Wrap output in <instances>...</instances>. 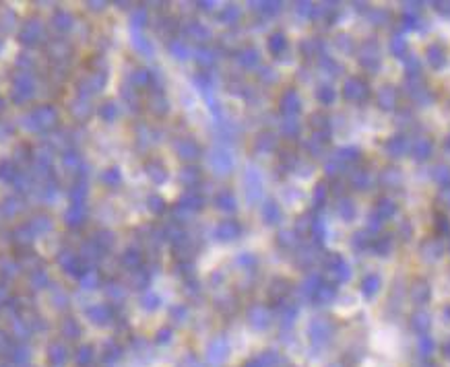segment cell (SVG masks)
<instances>
[{
  "instance_id": "ffe728a7",
  "label": "cell",
  "mask_w": 450,
  "mask_h": 367,
  "mask_svg": "<svg viewBox=\"0 0 450 367\" xmlns=\"http://www.w3.org/2000/svg\"><path fill=\"white\" fill-rule=\"evenodd\" d=\"M351 246L356 250H368V246H372V239H370V233L366 229L356 231L351 238Z\"/></svg>"
},
{
  "instance_id": "4fadbf2b",
  "label": "cell",
  "mask_w": 450,
  "mask_h": 367,
  "mask_svg": "<svg viewBox=\"0 0 450 367\" xmlns=\"http://www.w3.org/2000/svg\"><path fill=\"white\" fill-rule=\"evenodd\" d=\"M372 250L376 252L378 256H388L393 252V238L391 235H380L372 241Z\"/></svg>"
},
{
  "instance_id": "5bb4252c",
  "label": "cell",
  "mask_w": 450,
  "mask_h": 367,
  "mask_svg": "<svg viewBox=\"0 0 450 367\" xmlns=\"http://www.w3.org/2000/svg\"><path fill=\"white\" fill-rule=\"evenodd\" d=\"M430 155H431V143L428 138H417L413 143V157L417 161H426Z\"/></svg>"
},
{
  "instance_id": "44dd1931",
  "label": "cell",
  "mask_w": 450,
  "mask_h": 367,
  "mask_svg": "<svg viewBox=\"0 0 450 367\" xmlns=\"http://www.w3.org/2000/svg\"><path fill=\"white\" fill-rule=\"evenodd\" d=\"M434 340H431L430 336H426V334H421L419 336V340H417V351H419V355L421 357H430L431 353H434Z\"/></svg>"
},
{
  "instance_id": "4316f807",
  "label": "cell",
  "mask_w": 450,
  "mask_h": 367,
  "mask_svg": "<svg viewBox=\"0 0 450 367\" xmlns=\"http://www.w3.org/2000/svg\"><path fill=\"white\" fill-rule=\"evenodd\" d=\"M337 43H339V48L345 52V54H351L353 52V39H351V36H347V33H341L339 37H337Z\"/></svg>"
},
{
  "instance_id": "5b68a950",
  "label": "cell",
  "mask_w": 450,
  "mask_h": 367,
  "mask_svg": "<svg viewBox=\"0 0 450 367\" xmlns=\"http://www.w3.org/2000/svg\"><path fill=\"white\" fill-rule=\"evenodd\" d=\"M376 101H378V108L384 110V111H393L396 108V101H399V93L393 85H382L380 91L376 95Z\"/></svg>"
},
{
  "instance_id": "8992f818",
  "label": "cell",
  "mask_w": 450,
  "mask_h": 367,
  "mask_svg": "<svg viewBox=\"0 0 450 367\" xmlns=\"http://www.w3.org/2000/svg\"><path fill=\"white\" fill-rule=\"evenodd\" d=\"M384 151L391 159H401L409 151V143H407V138L403 134H394L384 143Z\"/></svg>"
},
{
  "instance_id": "603a6c76",
  "label": "cell",
  "mask_w": 450,
  "mask_h": 367,
  "mask_svg": "<svg viewBox=\"0 0 450 367\" xmlns=\"http://www.w3.org/2000/svg\"><path fill=\"white\" fill-rule=\"evenodd\" d=\"M428 58H430V62L434 68H440L444 64V56H442V50H440L438 46H430L428 48Z\"/></svg>"
},
{
  "instance_id": "f1b7e54d",
  "label": "cell",
  "mask_w": 450,
  "mask_h": 367,
  "mask_svg": "<svg viewBox=\"0 0 450 367\" xmlns=\"http://www.w3.org/2000/svg\"><path fill=\"white\" fill-rule=\"evenodd\" d=\"M403 27L405 29H415V27H417V15L403 13Z\"/></svg>"
},
{
  "instance_id": "ac0fdd59",
  "label": "cell",
  "mask_w": 450,
  "mask_h": 367,
  "mask_svg": "<svg viewBox=\"0 0 450 367\" xmlns=\"http://www.w3.org/2000/svg\"><path fill=\"white\" fill-rule=\"evenodd\" d=\"M407 50H409V46H407V39L401 36V33H394V36L391 37V52H393V56L405 58L407 56Z\"/></svg>"
},
{
  "instance_id": "484cf974",
  "label": "cell",
  "mask_w": 450,
  "mask_h": 367,
  "mask_svg": "<svg viewBox=\"0 0 450 367\" xmlns=\"http://www.w3.org/2000/svg\"><path fill=\"white\" fill-rule=\"evenodd\" d=\"M434 180L438 184H442V186H448L450 184V169L444 167V165H438V167L434 169Z\"/></svg>"
},
{
  "instance_id": "7c38bea8",
  "label": "cell",
  "mask_w": 450,
  "mask_h": 367,
  "mask_svg": "<svg viewBox=\"0 0 450 367\" xmlns=\"http://www.w3.org/2000/svg\"><path fill=\"white\" fill-rule=\"evenodd\" d=\"M335 297H337V287L335 285H328V283H322L318 287V291H316V301L320 305H328L331 301H335Z\"/></svg>"
},
{
  "instance_id": "cb8c5ba5",
  "label": "cell",
  "mask_w": 450,
  "mask_h": 367,
  "mask_svg": "<svg viewBox=\"0 0 450 367\" xmlns=\"http://www.w3.org/2000/svg\"><path fill=\"white\" fill-rule=\"evenodd\" d=\"M405 71H407V76H417L419 74V60L417 56H405Z\"/></svg>"
},
{
  "instance_id": "1f68e13d",
  "label": "cell",
  "mask_w": 450,
  "mask_h": 367,
  "mask_svg": "<svg viewBox=\"0 0 450 367\" xmlns=\"http://www.w3.org/2000/svg\"><path fill=\"white\" fill-rule=\"evenodd\" d=\"M314 200H316L318 204H322L324 200H326V186H324V184H318V186H316V192H314Z\"/></svg>"
},
{
  "instance_id": "e0dca14e",
  "label": "cell",
  "mask_w": 450,
  "mask_h": 367,
  "mask_svg": "<svg viewBox=\"0 0 450 367\" xmlns=\"http://www.w3.org/2000/svg\"><path fill=\"white\" fill-rule=\"evenodd\" d=\"M337 211H339V215H341L343 221H353V217H356V204H353L351 198L345 196V198L339 200V204H337Z\"/></svg>"
},
{
  "instance_id": "83f0119b",
  "label": "cell",
  "mask_w": 450,
  "mask_h": 367,
  "mask_svg": "<svg viewBox=\"0 0 450 367\" xmlns=\"http://www.w3.org/2000/svg\"><path fill=\"white\" fill-rule=\"evenodd\" d=\"M312 233H314V238H316L320 243H322V239H324V223H322V219H316V221H314Z\"/></svg>"
},
{
  "instance_id": "52a82bcc",
  "label": "cell",
  "mask_w": 450,
  "mask_h": 367,
  "mask_svg": "<svg viewBox=\"0 0 450 367\" xmlns=\"http://www.w3.org/2000/svg\"><path fill=\"white\" fill-rule=\"evenodd\" d=\"M380 287H382V278H380L376 273H370L361 278V295L368 297V299H372V297L380 291Z\"/></svg>"
},
{
  "instance_id": "277c9868",
  "label": "cell",
  "mask_w": 450,
  "mask_h": 367,
  "mask_svg": "<svg viewBox=\"0 0 450 367\" xmlns=\"http://www.w3.org/2000/svg\"><path fill=\"white\" fill-rule=\"evenodd\" d=\"M326 266H328V270H331V273L339 278L341 283H347L349 278H351V266L343 260L341 254H331V256H328Z\"/></svg>"
},
{
  "instance_id": "9c48e42d",
  "label": "cell",
  "mask_w": 450,
  "mask_h": 367,
  "mask_svg": "<svg viewBox=\"0 0 450 367\" xmlns=\"http://www.w3.org/2000/svg\"><path fill=\"white\" fill-rule=\"evenodd\" d=\"M409 297H411L415 303H426L430 299V287H428V283L421 281V278L413 281L411 289H409Z\"/></svg>"
},
{
  "instance_id": "30bf717a",
  "label": "cell",
  "mask_w": 450,
  "mask_h": 367,
  "mask_svg": "<svg viewBox=\"0 0 450 367\" xmlns=\"http://www.w3.org/2000/svg\"><path fill=\"white\" fill-rule=\"evenodd\" d=\"M349 186H351L353 190H357V192L368 190V188H370V171H366V169H356V171H351V176H349Z\"/></svg>"
},
{
  "instance_id": "d590c367",
  "label": "cell",
  "mask_w": 450,
  "mask_h": 367,
  "mask_svg": "<svg viewBox=\"0 0 450 367\" xmlns=\"http://www.w3.org/2000/svg\"><path fill=\"white\" fill-rule=\"evenodd\" d=\"M331 367H341V365H331Z\"/></svg>"
},
{
  "instance_id": "3957f363",
  "label": "cell",
  "mask_w": 450,
  "mask_h": 367,
  "mask_svg": "<svg viewBox=\"0 0 450 367\" xmlns=\"http://www.w3.org/2000/svg\"><path fill=\"white\" fill-rule=\"evenodd\" d=\"M333 334V324L326 318H316L310 326V336H312L314 345H326Z\"/></svg>"
},
{
  "instance_id": "d6a6232c",
  "label": "cell",
  "mask_w": 450,
  "mask_h": 367,
  "mask_svg": "<svg viewBox=\"0 0 450 367\" xmlns=\"http://www.w3.org/2000/svg\"><path fill=\"white\" fill-rule=\"evenodd\" d=\"M285 106H287L289 111H296L298 110V97L293 93H287V99H285Z\"/></svg>"
},
{
  "instance_id": "6da1fadb",
  "label": "cell",
  "mask_w": 450,
  "mask_h": 367,
  "mask_svg": "<svg viewBox=\"0 0 450 367\" xmlns=\"http://www.w3.org/2000/svg\"><path fill=\"white\" fill-rule=\"evenodd\" d=\"M357 60L359 66L366 68L368 73H376L380 68V48L374 39H366L357 48Z\"/></svg>"
},
{
  "instance_id": "e575fe53",
  "label": "cell",
  "mask_w": 450,
  "mask_h": 367,
  "mask_svg": "<svg viewBox=\"0 0 450 367\" xmlns=\"http://www.w3.org/2000/svg\"><path fill=\"white\" fill-rule=\"evenodd\" d=\"M446 353H448V355H450V343H448V345H446Z\"/></svg>"
},
{
  "instance_id": "9a60e30c",
  "label": "cell",
  "mask_w": 450,
  "mask_h": 367,
  "mask_svg": "<svg viewBox=\"0 0 450 367\" xmlns=\"http://www.w3.org/2000/svg\"><path fill=\"white\" fill-rule=\"evenodd\" d=\"M374 211H376L380 217H382L384 221H388V219H391V217L396 213V204L393 202L391 198H378V202H376V208H374Z\"/></svg>"
},
{
  "instance_id": "f546056e",
  "label": "cell",
  "mask_w": 450,
  "mask_h": 367,
  "mask_svg": "<svg viewBox=\"0 0 450 367\" xmlns=\"http://www.w3.org/2000/svg\"><path fill=\"white\" fill-rule=\"evenodd\" d=\"M322 285V278H320L318 275H314V276H310L308 281H306V291L308 293H312V291H318V287Z\"/></svg>"
},
{
  "instance_id": "4dcf8cb0",
  "label": "cell",
  "mask_w": 450,
  "mask_h": 367,
  "mask_svg": "<svg viewBox=\"0 0 450 367\" xmlns=\"http://www.w3.org/2000/svg\"><path fill=\"white\" fill-rule=\"evenodd\" d=\"M341 169H343V163L339 159H333V161L326 163V173H328V176H337Z\"/></svg>"
},
{
  "instance_id": "7a4b0ae2",
  "label": "cell",
  "mask_w": 450,
  "mask_h": 367,
  "mask_svg": "<svg viewBox=\"0 0 450 367\" xmlns=\"http://www.w3.org/2000/svg\"><path fill=\"white\" fill-rule=\"evenodd\" d=\"M343 97L345 101H366L370 97V85L361 76H349L343 83Z\"/></svg>"
},
{
  "instance_id": "836d02e7",
  "label": "cell",
  "mask_w": 450,
  "mask_h": 367,
  "mask_svg": "<svg viewBox=\"0 0 450 367\" xmlns=\"http://www.w3.org/2000/svg\"><path fill=\"white\" fill-rule=\"evenodd\" d=\"M438 227H440V231H444V233L448 231V225H446V219H444V217L438 221Z\"/></svg>"
},
{
  "instance_id": "2e32d148",
  "label": "cell",
  "mask_w": 450,
  "mask_h": 367,
  "mask_svg": "<svg viewBox=\"0 0 450 367\" xmlns=\"http://www.w3.org/2000/svg\"><path fill=\"white\" fill-rule=\"evenodd\" d=\"M368 21L376 27H382V25H388L391 21V13L384 11V8H368Z\"/></svg>"
},
{
  "instance_id": "7402d4cb",
  "label": "cell",
  "mask_w": 450,
  "mask_h": 367,
  "mask_svg": "<svg viewBox=\"0 0 450 367\" xmlns=\"http://www.w3.org/2000/svg\"><path fill=\"white\" fill-rule=\"evenodd\" d=\"M384 223H386V221L382 219V217H380L376 211H372L370 217H368V227H366V231H368V233H376V231L382 229Z\"/></svg>"
},
{
  "instance_id": "8fae6325",
  "label": "cell",
  "mask_w": 450,
  "mask_h": 367,
  "mask_svg": "<svg viewBox=\"0 0 450 367\" xmlns=\"http://www.w3.org/2000/svg\"><path fill=\"white\" fill-rule=\"evenodd\" d=\"M431 326V320H430V313L428 312H415L411 316V328L417 332V334H426Z\"/></svg>"
},
{
  "instance_id": "d4e9b609",
  "label": "cell",
  "mask_w": 450,
  "mask_h": 367,
  "mask_svg": "<svg viewBox=\"0 0 450 367\" xmlns=\"http://www.w3.org/2000/svg\"><path fill=\"white\" fill-rule=\"evenodd\" d=\"M335 97H337V93H335V89L333 87H320L318 89V99L324 103V106H331V103L335 101Z\"/></svg>"
},
{
  "instance_id": "ba28073f",
  "label": "cell",
  "mask_w": 450,
  "mask_h": 367,
  "mask_svg": "<svg viewBox=\"0 0 450 367\" xmlns=\"http://www.w3.org/2000/svg\"><path fill=\"white\" fill-rule=\"evenodd\" d=\"M401 182H403L401 169H396V167H384L382 171H380V184H382L384 188H388V190L399 188Z\"/></svg>"
},
{
  "instance_id": "d6986e66",
  "label": "cell",
  "mask_w": 450,
  "mask_h": 367,
  "mask_svg": "<svg viewBox=\"0 0 450 367\" xmlns=\"http://www.w3.org/2000/svg\"><path fill=\"white\" fill-rule=\"evenodd\" d=\"M359 157H361V153H359L357 147H341L337 159L341 163H356V161H359Z\"/></svg>"
}]
</instances>
